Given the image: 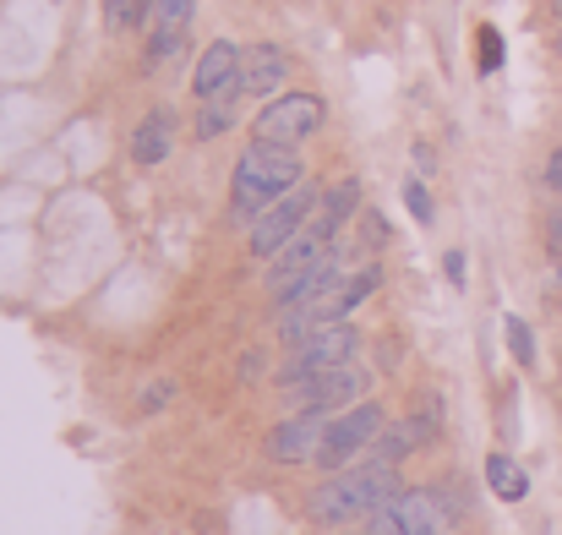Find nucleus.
<instances>
[{
  "label": "nucleus",
  "instance_id": "f257e3e1",
  "mask_svg": "<svg viewBox=\"0 0 562 535\" xmlns=\"http://www.w3.org/2000/svg\"><path fill=\"white\" fill-rule=\"evenodd\" d=\"M398 492H404L398 465L361 459V465H350V470L328 476V481L306 498V514H312L317 525H356V520H372L376 509H387Z\"/></svg>",
  "mask_w": 562,
  "mask_h": 535
},
{
  "label": "nucleus",
  "instance_id": "f03ea898",
  "mask_svg": "<svg viewBox=\"0 0 562 535\" xmlns=\"http://www.w3.org/2000/svg\"><path fill=\"white\" fill-rule=\"evenodd\" d=\"M301 154L295 148H273V143H251L235 165V186H229V213L235 219H257L268 213L279 197H290L301 186Z\"/></svg>",
  "mask_w": 562,
  "mask_h": 535
},
{
  "label": "nucleus",
  "instance_id": "7ed1b4c3",
  "mask_svg": "<svg viewBox=\"0 0 562 535\" xmlns=\"http://www.w3.org/2000/svg\"><path fill=\"white\" fill-rule=\"evenodd\" d=\"M328 274H339V252H334V241L301 230V235L273 257V268H268V296H273L279 306H290V301H301L306 290H317Z\"/></svg>",
  "mask_w": 562,
  "mask_h": 535
},
{
  "label": "nucleus",
  "instance_id": "20e7f679",
  "mask_svg": "<svg viewBox=\"0 0 562 535\" xmlns=\"http://www.w3.org/2000/svg\"><path fill=\"white\" fill-rule=\"evenodd\" d=\"M382 426H387V415H382V404L376 399H361V404H350V410H339V415H328V437H323V448H317V470H328V476H339V470H350V465H361L367 454H372V443L382 437Z\"/></svg>",
  "mask_w": 562,
  "mask_h": 535
},
{
  "label": "nucleus",
  "instance_id": "39448f33",
  "mask_svg": "<svg viewBox=\"0 0 562 535\" xmlns=\"http://www.w3.org/2000/svg\"><path fill=\"white\" fill-rule=\"evenodd\" d=\"M459 509L437 487H404L387 509L367 520V535H453Z\"/></svg>",
  "mask_w": 562,
  "mask_h": 535
},
{
  "label": "nucleus",
  "instance_id": "423d86ee",
  "mask_svg": "<svg viewBox=\"0 0 562 535\" xmlns=\"http://www.w3.org/2000/svg\"><path fill=\"white\" fill-rule=\"evenodd\" d=\"M328 121V104L317 93H279L257 110L251 121V137L257 143H273V148H301L306 137H317V126Z\"/></svg>",
  "mask_w": 562,
  "mask_h": 535
},
{
  "label": "nucleus",
  "instance_id": "0eeeda50",
  "mask_svg": "<svg viewBox=\"0 0 562 535\" xmlns=\"http://www.w3.org/2000/svg\"><path fill=\"white\" fill-rule=\"evenodd\" d=\"M317 202H323V191L295 186V191H290V197H279L268 213H257V219H251V235H246V241H251V257H268V263H273V257H279V252H284V246L312 224Z\"/></svg>",
  "mask_w": 562,
  "mask_h": 535
},
{
  "label": "nucleus",
  "instance_id": "6e6552de",
  "mask_svg": "<svg viewBox=\"0 0 562 535\" xmlns=\"http://www.w3.org/2000/svg\"><path fill=\"white\" fill-rule=\"evenodd\" d=\"M356 350H361V334H356L350 323H328V328H317L312 339L295 345V356H290V366L279 371V382L295 388V382H306V377H323V371L356 366Z\"/></svg>",
  "mask_w": 562,
  "mask_h": 535
},
{
  "label": "nucleus",
  "instance_id": "1a4fd4ad",
  "mask_svg": "<svg viewBox=\"0 0 562 535\" xmlns=\"http://www.w3.org/2000/svg\"><path fill=\"white\" fill-rule=\"evenodd\" d=\"M367 371L361 366H339V371H323V377H306V382H295V388H284L290 393V404L295 410H317V415H339V410H350V404H361L367 399Z\"/></svg>",
  "mask_w": 562,
  "mask_h": 535
},
{
  "label": "nucleus",
  "instance_id": "9d476101",
  "mask_svg": "<svg viewBox=\"0 0 562 535\" xmlns=\"http://www.w3.org/2000/svg\"><path fill=\"white\" fill-rule=\"evenodd\" d=\"M191 88H196L202 104H213V99H240V93H246V49H235L229 38L207 44L202 60H196Z\"/></svg>",
  "mask_w": 562,
  "mask_h": 535
},
{
  "label": "nucleus",
  "instance_id": "9b49d317",
  "mask_svg": "<svg viewBox=\"0 0 562 535\" xmlns=\"http://www.w3.org/2000/svg\"><path fill=\"white\" fill-rule=\"evenodd\" d=\"M323 437H328V415L295 410L290 421H279V426L268 432V459H273V465H312L317 448H323Z\"/></svg>",
  "mask_w": 562,
  "mask_h": 535
},
{
  "label": "nucleus",
  "instance_id": "f8f14e48",
  "mask_svg": "<svg viewBox=\"0 0 562 535\" xmlns=\"http://www.w3.org/2000/svg\"><path fill=\"white\" fill-rule=\"evenodd\" d=\"M361 208V180H339V186H328L323 191V202H317V213H312V235H323V241H334L345 224H350V213Z\"/></svg>",
  "mask_w": 562,
  "mask_h": 535
},
{
  "label": "nucleus",
  "instance_id": "ddd939ff",
  "mask_svg": "<svg viewBox=\"0 0 562 535\" xmlns=\"http://www.w3.org/2000/svg\"><path fill=\"white\" fill-rule=\"evenodd\" d=\"M170 148H176V115H170V110H154V115L132 132V159H137L143 170H154V165L170 159Z\"/></svg>",
  "mask_w": 562,
  "mask_h": 535
},
{
  "label": "nucleus",
  "instance_id": "4468645a",
  "mask_svg": "<svg viewBox=\"0 0 562 535\" xmlns=\"http://www.w3.org/2000/svg\"><path fill=\"white\" fill-rule=\"evenodd\" d=\"M196 0H154V60H165L181 38H187Z\"/></svg>",
  "mask_w": 562,
  "mask_h": 535
},
{
  "label": "nucleus",
  "instance_id": "2eb2a0df",
  "mask_svg": "<svg viewBox=\"0 0 562 535\" xmlns=\"http://www.w3.org/2000/svg\"><path fill=\"white\" fill-rule=\"evenodd\" d=\"M284 77H290L284 49H273V44H251V49H246V93H262V99H268Z\"/></svg>",
  "mask_w": 562,
  "mask_h": 535
},
{
  "label": "nucleus",
  "instance_id": "dca6fc26",
  "mask_svg": "<svg viewBox=\"0 0 562 535\" xmlns=\"http://www.w3.org/2000/svg\"><path fill=\"white\" fill-rule=\"evenodd\" d=\"M486 481H492V492H497L503 503H525V492H530V476H525L508 454H492V459H486Z\"/></svg>",
  "mask_w": 562,
  "mask_h": 535
},
{
  "label": "nucleus",
  "instance_id": "f3484780",
  "mask_svg": "<svg viewBox=\"0 0 562 535\" xmlns=\"http://www.w3.org/2000/svg\"><path fill=\"white\" fill-rule=\"evenodd\" d=\"M154 16V0H104V22L115 27V33H126V27H143Z\"/></svg>",
  "mask_w": 562,
  "mask_h": 535
},
{
  "label": "nucleus",
  "instance_id": "a211bd4d",
  "mask_svg": "<svg viewBox=\"0 0 562 535\" xmlns=\"http://www.w3.org/2000/svg\"><path fill=\"white\" fill-rule=\"evenodd\" d=\"M224 126H235V99H213V104H202V115H196V137H218Z\"/></svg>",
  "mask_w": 562,
  "mask_h": 535
},
{
  "label": "nucleus",
  "instance_id": "6ab92c4d",
  "mask_svg": "<svg viewBox=\"0 0 562 535\" xmlns=\"http://www.w3.org/2000/svg\"><path fill=\"white\" fill-rule=\"evenodd\" d=\"M508 345H514V360H519V366H536V339H530V328H525L519 317H508Z\"/></svg>",
  "mask_w": 562,
  "mask_h": 535
},
{
  "label": "nucleus",
  "instance_id": "aec40b11",
  "mask_svg": "<svg viewBox=\"0 0 562 535\" xmlns=\"http://www.w3.org/2000/svg\"><path fill=\"white\" fill-rule=\"evenodd\" d=\"M497 66H503V33L481 27V71H497Z\"/></svg>",
  "mask_w": 562,
  "mask_h": 535
},
{
  "label": "nucleus",
  "instance_id": "412c9836",
  "mask_svg": "<svg viewBox=\"0 0 562 535\" xmlns=\"http://www.w3.org/2000/svg\"><path fill=\"white\" fill-rule=\"evenodd\" d=\"M404 202H409V213H415L420 224H431V197H426L420 180H404Z\"/></svg>",
  "mask_w": 562,
  "mask_h": 535
},
{
  "label": "nucleus",
  "instance_id": "4be33fe9",
  "mask_svg": "<svg viewBox=\"0 0 562 535\" xmlns=\"http://www.w3.org/2000/svg\"><path fill=\"white\" fill-rule=\"evenodd\" d=\"M442 268H448V279H453V285H464V252H448V257H442Z\"/></svg>",
  "mask_w": 562,
  "mask_h": 535
},
{
  "label": "nucleus",
  "instance_id": "5701e85b",
  "mask_svg": "<svg viewBox=\"0 0 562 535\" xmlns=\"http://www.w3.org/2000/svg\"><path fill=\"white\" fill-rule=\"evenodd\" d=\"M547 246H552V257L562 263V208H558V219H552V230H547Z\"/></svg>",
  "mask_w": 562,
  "mask_h": 535
},
{
  "label": "nucleus",
  "instance_id": "b1692460",
  "mask_svg": "<svg viewBox=\"0 0 562 535\" xmlns=\"http://www.w3.org/2000/svg\"><path fill=\"white\" fill-rule=\"evenodd\" d=\"M547 186H552V191H562V148L547 159Z\"/></svg>",
  "mask_w": 562,
  "mask_h": 535
},
{
  "label": "nucleus",
  "instance_id": "393cba45",
  "mask_svg": "<svg viewBox=\"0 0 562 535\" xmlns=\"http://www.w3.org/2000/svg\"><path fill=\"white\" fill-rule=\"evenodd\" d=\"M558 55H562V27H558Z\"/></svg>",
  "mask_w": 562,
  "mask_h": 535
},
{
  "label": "nucleus",
  "instance_id": "a878e982",
  "mask_svg": "<svg viewBox=\"0 0 562 535\" xmlns=\"http://www.w3.org/2000/svg\"><path fill=\"white\" fill-rule=\"evenodd\" d=\"M361 535H367V531H361Z\"/></svg>",
  "mask_w": 562,
  "mask_h": 535
}]
</instances>
